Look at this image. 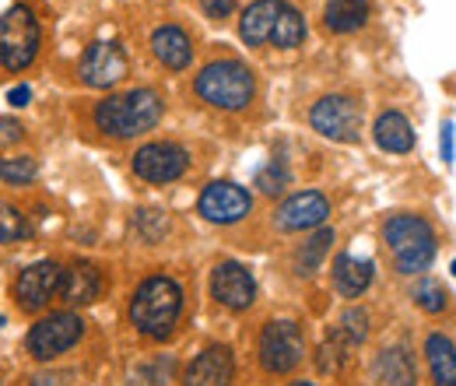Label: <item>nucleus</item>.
<instances>
[{"mask_svg":"<svg viewBox=\"0 0 456 386\" xmlns=\"http://www.w3.org/2000/svg\"><path fill=\"white\" fill-rule=\"evenodd\" d=\"M256 186L267 193V197H274V193H281L288 186V168L281 166V162H274V166L260 168L256 172Z\"/></svg>","mask_w":456,"mask_h":386,"instance_id":"30","label":"nucleus"},{"mask_svg":"<svg viewBox=\"0 0 456 386\" xmlns=\"http://www.w3.org/2000/svg\"><path fill=\"white\" fill-rule=\"evenodd\" d=\"M102 295V275L95 264H70L63 271V281H60V299L70 302V306H88Z\"/></svg>","mask_w":456,"mask_h":386,"instance_id":"17","label":"nucleus"},{"mask_svg":"<svg viewBox=\"0 0 456 386\" xmlns=\"http://www.w3.org/2000/svg\"><path fill=\"white\" fill-rule=\"evenodd\" d=\"M383 239L394 253L400 275H421L428 271L432 257H436V232L432 225L418 215H394L383 228Z\"/></svg>","mask_w":456,"mask_h":386,"instance_id":"3","label":"nucleus"},{"mask_svg":"<svg viewBox=\"0 0 456 386\" xmlns=\"http://www.w3.org/2000/svg\"><path fill=\"white\" fill-rule=\"evenodd\" d=\"M327 215H330L327 197L316 193V190H302V193L288 197L285 204L278 208L274 221H278L281 232H302V228H316V225H323Z\"/></svg>","mask_w":456,"mask_h":386,"instance_id":"13","label":"nucleus"},{"mask_svg":"<svg viewBox=\"0 0 456 386\" xmlns=\"http://www.w3.org/2000/svg\"><path fill=\"white\" fill-rule=\"evenodd\" d=\"M81 331H85V327H81V320H77L74 313H53V316H43V320L28 331V348H32L36 358L50 362V358L63 355L70 344H77Z\"/></svg>","mask_w":456,"mask_h":386,"instance_id":"8","label":"nucleus"},{"mask_svg":"<svg viewBox=\"0 0 456 386\" xmlns=\"http://www.w3.org/2000/svg\"><path fill=\"white\" fill-rule=\"evenodd\" d=\"M305 355L302 331L291 320H274L260 333V362L267 373H291Z\"/></svg>","mask_w":456,"mask_h":386,"instance_id":"6","label":"nucleus"},{"mask_svg":"<svg viewBox=\"0 0 456 386\" xmlns=\"http://www.w3.org/2000/svg\"><path fill=\"white\" fill-rule=\"evenodd\" d=\"M347 351H351V341L344 337L341 331H334L323 344H320V355H316V365L323 369V373H341L344 369V358H347Z\"/></svg>","mask_w":456,"mask_h":386,"instance_id":"26","label":"nucleus"},{"mask_svg":"<svg viewBox=\"0 0 456 386\" xmlns=\"http://www.w3.org/2000/svg\"><path fill=\"white\" fill-rule=\"evenodd\" d=\"M60 281H63V267L53 260H43V264H32L25 267L18 281H14V299L21 302V309L36 313L43 309L46 302H53L60 295Z\"/></svg>","mask_w":456,"mask_h":386,"instance_id":"9","label":"nucleus"},{"mask_svg":"<svg viewBox=\"0 0 456 386\" xmlns=\"http://www.w3.org/2000/svg\"><path fill=\"white\" fill-rule=\"evenodd\" d=\"M36 159L32 155H18V159H0V179L4 183H14V186H21V183H32L36 179Z\"/></svg>","mask_w":456,"mask_h":386,"instance_id":"27","label":"nucleus"},{"mask_svg":"<svg viewBox=\"0 0 456 386\" xmlns=\"http://www.w3.org/2000/svg\"><path fill=\"white\" fill-rule=\"evenodd\" d=\"M232 373H235V358L225 344H215L208 351H200L186 376H183V386H228L232 383Z\"/></svg>","mask_w":456,"mask_h":386,"instance_id":"15","label":"nucleus"},{"mask_svg":"<svg viewBox=\"0 0 456 386\" xmlns=\"http://www.w3.org/2000/svg\"><path fill=\"white\" fill-rule=\"evenodd\" d=\"M313 130H320L330 141H358L362 130V110L354 106V99L347 95H327L320 99L309 112Z\"/></svg>","mask_w":456,"mask_h":386,"instance_id":"7","label":"nucleus"},{"mask_svg":"<svg viewBox=\"0 0 456 386\" xmlns=\"http://www.w3.org/2000/svg\"><path fill=\"white\" fill-rule=\"evenodd\" d=\"M18 137H21V123L0 119V144H11V141H18Z\"/></svg>","mask_w":456,"mask_h":386,"instance_id":"34","label":"nucleus"},{"mask_svg":"<svg viewBox=\"0 0 456 386\" xmlns=\"http://www.w3.org/2000/svg\"><path fill=\"white\" fill-rule=\"evenodd\" d=\"M425 355H428V369H432V383L436 386H456V344L443 333H432L425 341Z\"/></svg>","mask_w":456,"mask_h":386,"instance_id":"20","label":"nucleus"},{"mask_svg":"<svg viewBox=\"0 0 456 386\" xmlns=\"http://www.w3.org/2000/svg\"><path fill=\"white\" fill-rule=\"evenodd\" d=\"M291 386H316V383H291Z\"/></svg>","mask_w":456,"mask_h":386,"instance_id":"36","label":"nucleus"},{"mask_svg":"<svg viewBox=\"0 0 456 386\" xmlns=\"http://www.w3.org/2000/svg\"><path fill=\"white\" fill-rule=\"evenodd\" d=\"M305 39V21H302V14L295 11V7H281V14H278V25H274V36H271V43L274 46H281V50H291V46H298Z\"/></svg>","mask_w":456,"mask_h":386,"instance_id":"24","label":"nucleus"},{"mask_svg":"<svg viewBox=\"0 0 456 386\" xmlns=\"http://www.w3.org/2000/svg\"><path fill=\"white\" fill-rule=\"evenodd\" d=\"M414 302L425 309V313H443L446 309V292L436 284V281H418V288H414Z\"/></svg>","mask_w":456,"mask_h":386,"instance_id":"29","label":"nucleus"},{"mask_svg":"<svg viewBox=\"0 0 456 386\" xmlns=\"http://www.w3.org/2000/svg\"><path fill=\"white\" fill-rule=\"evenodd\" d=\"M453 275H456V260H453Z\"/></svg>","mask_w":456,"mask_h":386,"instance_id":"37","label":"nucleus"},{"mask_svg":"<svg viewBox=\"0 0 456 386\" xmlns=\"http://www.w3.org/2000/svg\"><path fill=\"white\" fill-rule=\"evenodd\" d=\"M249 204H253L249 193L242 186H235V183H225V179L204 186V193L197 201L200 215L208 221H215V225H232V221L246 218L249 215Z\"/></svg>","mask_w":456,"mask_h":386,"instance_id":"11","label":"nucleus"},{"mask_svg":"<svg viewBox=\"0 0 456 386\" xmlns=\"http://www.w3.org/2000/svg\"><path fill=\"white\" fill-rule=\"evenodd\" d=\"M200 7H204L211 18H228L232 7H235V0H200Z\"/></svg>","mask_w":456,"mask_h":386,"instance_id":"32","label":"nucleus"},{"mask_svg":"<svg viewBox=\"0 0 456 386\" xmlns=\"http://www.w3.org/2000/svg\"><path fill=\"white\" fill-rule=\"evenodd\" d=\"M281 7H285V0H256V4H249V7L242 11V21H239V36H242V43H249V46H264V43H271Z\"/></svg>","mask_w":456,"mask_h":386,"instance_id":"16","label":"nucleus"},{"mask_svg":"<svg viewBox=\"0 0 456 386\" xmlns=\"http://www.w3.org/2000/svg\"><path fill=\"white\" fill-rule=\"evenodd\" d=\"M330 242H334V232H330V228L316 232V235H313V239L295 253V271H298V275H313V271L320 267V260L327 257Z\"/></svg>","mask_w":456,"mask_h":386,"instance_id":"25","label":"nucleus"},{"mask_svg":"<svg viewBox=\"0 0 456 386\" xmlns=\"http://www.w3.org/2000/svg\"><path fill=\"white\" fill-rule=\"evenodd\" d=\"M159 119H162V99L155 92H148V88H134L126 95H113V99L99 103V110H95L99 130H106L110 137L148 134Z\"/></svg>","mask_w":456,"mask_h":386,"instance_id":"2","label":"nucleus"},{"mask_svg":"<svg viewBox=\"0 0 456 386\" xmlns=\"http://www.w3.org/2000/svg\"><path fill=\"white\" fill-rule=\"evenodd\" d=\"M134 172L148 183H172L186 172V152L179 144L159 141V144H144L134 155Z\"/></svg>","mask_w":456,"mask_h":386,"instance_id":"12","label":"nucleus"},{"mask_svg":"<svg viewBox=\"0 0 456 386\" xmlns=\"http://www.w3.org/2000/svg\"><path fill=\"white\" fill-rule=\"evenodd\" d=\"M256 85L249 67H242L239 60H215L197 74V95L218 110H242L249 106Z\"/></svg>","mask_w":456,"mask_h":386,"instance_id":"4","label":"nucleus"},{"mask_svg":"<svg viewBox=\"0 0 456 386\" xmlns=\"http://www.w3.org/2000/svg\"><path fill=\"white\" fill-rule=\"evenodd\" d=\"M151 50H155V56H159L166 67H172V70L190 67V56H193L186 32L175 29V25H166V29H159V32L151 36Z\"/></svg>","mask_w":456,"mask_h":386,"instance_id":"21","label":"nucleus"},{"mask_svg":"<svg viewBox=\"0 0 456 386\" xmlns=\"http://www.w3.org/2000/svg\"><path fill=\"white\" fill-rule=\"evenodd\" d=\"M28 99H32V88L28 85H18V88L7 92V103L11 106H28Z\"/></svg>","mask_w":456,"mask_h":386,"instance_id":"35","label":"nucleus"},{"mask_svg":"<svg viewBox=\"0 0 456 386\" xmlns=\"http://www.w3.org/2000/svg\"><path fill=\"white\" fill-rule=\"evenodd\" d=\"M369 18V0H327V29L354 32Z\"/></svg>","mask_w":456,"mask_h":386,"instance_id":"22","label":"nucleus"},{"mask_svg":"<svg viewBox=\"0 0 456 386\" xmlns=\"http://www.w3.org/2000/svg\"><path fill=\"white\" fill-rule=\"evenodd\" d=\"M334 284L344 299H358L372 284V260H358L351 253H341L334 260Z\"/></svg>","mask_w":456,"mask_h":386,"instance_id":"18","label":"nucleus"},{"mask_svg":"<svg viewBox=\"0 0 456 386\" xmlns=\"http://www.w3.org/2000/svg\"><path fill=\"white\" fill-rule=\"evenodd\" d=\"M372 137L383 152H394V155H403L414 148V130H411L407 116H400V112H383L372 127Z\"/></svg>","mask_w":456,"mask_h":386,"instance_id":"19","label":"nucleus"},{"mask_svg":"<svg viewBox=\"0 0 456 386\" xmlns=\"http://www.w3.org/2000/svg\"><path fill=\"white\" fill-rule=\"evenodd\" d=\"M183 309V292L172 277H148L130 302V320L134 327L148 337H169Z\"/></svg>","mask_w":456,"mask_h":386,"instance_id":"1","label":"nucleus"},{"mask_svg":"<svg viewBox=\"0 0 456 386\" xmlns=\"http://www.w3.org/2000/svg\"><path fill=\"white\" fill-rule=\"evenodd\" d=\"M28 235V225H25V215L14 208V204H4L0 201V242H18Z\"/></svg>","mask_w":456,"mask_h":386,"instance_id":"28","label":"nucleus"},{"mask_svg":"<svg viewBox=\"0 0 456 386\" xmlns=\"http://www.w3.org/2000/svg\"><path fill=\"white\" fill-rule=\"evenodd\" d=\"M77 74L88 88H113L116 81L126 74V53L119 43H92L81 63H77Z\"/></svg>","mask_w":456,"mask_h":386,"instance_id":"10","label":"nucleus"},{"mask_svg":"<svg viewBox=\"0 0 456 386\" xmlns=\"http://www.w3.org/2000/svg\"><path fill=\"white\" fill-rule=\"evenodd\" d=\"M211 292L215 299L228 306V309H249L253 299H256V284L253 275L242 267V264H222L215 275H211Z\"/></svg>","mask_w":456,"mask_h":386,"instance_id":"14","label":"nucleus"},{"mask_svg":"<svg viewBox=\"0 0 456 386\" xmlns=\"http://www.w3.org/2000/svg\"><path fill=\"white\" fill-rule=\"evenodd\" d=\"M341 333L351 341V344H362L365 333H369V316L362 309H347L341 316Z\"/></svg>","mask_w":456,"mask_h":386,"instance_id":"31","label":"nucleus"},{"mask_svg":"<svg viewBox=\"0 0 456 386\" xmlns=\"http://www.w3.org/2000/svg\"><path fill=\"white\" fill-rule=\"evenodd\" d=\"M379 376L394 386H414V362L403 348H387L379 355Z\"/></svg>","mask_w":456,"mask_h":386,"instance_id":"23","label":"nucleus"},{"mask_svg":"<svg viewBox=\"0 0 456 386\" xmlns=\"http://www.w3.org/2000/svg\"><path fill=\"white\" fill-rule=\"evenodd\" d=\"M39 53V21L25 4L0 14V67L25 70Z\"/></svg>","mask_w":456,"mask_h":386,"instance_id":"5","label":"nucleus"},{"mask_svg":"<svg viewBox=\"0 0 456 386\" xmlns=\"http://www.w3.org/2000/svg\"><path fill=\"white\" fill-rule=\"evenodd\" d=\"M439 148H443V159H446V162H453V123H450V119H446V123H443V137H439Z\"/></svg>","mask_w":456,"mask_h":386,"instance_id":"33","label":"nucleus"}]
</instances>
